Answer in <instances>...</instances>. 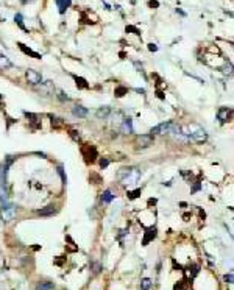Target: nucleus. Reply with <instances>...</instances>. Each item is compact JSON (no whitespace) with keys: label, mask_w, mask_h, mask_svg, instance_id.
Returning a JSON list of instances; mask_svg holds the SVG:
<instances>
[{"label":"nucleus","mask_w":234,"mask_h":290,"mask_svg":"<svg viewBox=\"0 0 234 290\" xmlns=\"http://www.w3.org/2000/svg\"><path fill=\"white\" fill-rule=\"evenodd\" d=\"M179 130H181L183 134H186L187 137H192L195 142H198V144H203V142H206V139H208L206 131L201 128L200 125L190 123V125H187V127H183V128H179Z\"/></svg>","instance_id":"obj_1"},{"label":"nucleus","mask_w":234,"mask_h":290,"mask_svg":"<svg viewBox=\"0 0 234 290\" xmlns=\"http://www.w3.org/2000/svg\"><path fill=\"white\" fill-rule=\"evenodd\" d=\"M139 176H140V170L136 167L122 168L120 173H119V178H120L122 184H133L139 179Z\"/></svg>","instance_id":"obj_2"},{"label":"nucleus","mask_w":234,"mask_h":290,"mask_svg":"<svg viewBox=\"0 0 234 290\" xmlns=\"http://www.w3.org/2000/svg\"><path fill=\"white\" fill-rule=\"evenodd\" d=\"M172 128H173V123L172 122H162V123L158 125V127L151 128L150 133L151 134H168L172 131Z\"/></svg>","instance_id":"obj_3"},{"label":"nucleus","mask_w":234,"mask_h":290,"mask_svg":"<svg viewBox=\"0 0 234 290\" xmlns=\"http://www.w3.org/2000/svg\"><path fill=\"white\" fill-rule=\"evenodd\" d=\"M25 76H27V81H28L30 84H33V86L41 84V81H42L41 73L36 72V70H33V69H28V70H27V72H25Z\"/></svg>","instance_id":"obj_4"},{"label":"nucleus","mask_w":234,"mask_h":290,"mask_svg":"<svg viewBox=\"0 0 234 290\" xmlns=\"http://www.w3.org/2000/svg\"><path fill=\"white\" fill-rule=\"evenodd\" d=\"M138 145L140 148H147V147L153 145V134H140L138 137Z\"/></svg>","instance_id":"obj_5"},{"label":"nucleus","mask_w":234,"mask_h":290,"mask_svg":"<svg viewBox=\"0 0 234 290\" xmlns=\"http://www.w3.org/2000/svg\"><path fill=\"white\" fill-rule=\"evenodd\" d=\"M231 114H233L231 108L222 106V108L219 109V112H217V119H219L220 122H228V120L231 119Z\"/></svg>","instance_id":"obj_6"},{"label":"nucleus","mask_w":234,"mask_h":290,"mask_svg":"<svg viewBox=\"0 0 234 290\" xmlns=\"http://www.w3.org/2000/svg\"><path fill=\"white\" fill-rule=\"evenodd\" d=\"M2 217L3 220H13L16 217V207L14 206H6L2 209Z\"/></svg>","instance_id":"obj_7"},{"label":"nucleus","mask_w":234,"mask_h":290,"mask_svg":"<svg viewBox=\"0 0 234 290\" xmlns=\"http://www.w3.org/2000/svg\"><path fill=\"white\" fill-rule=\"evenodd\" d=\"M58 8H59V13H66V9L70 6V3H72V0H55Z\"/></svg>","instance_id":"obj_8"},{"label":"nucleus","mask_w":234,"mask_h":290,"mask_svg":"<svg viewBox=\"0 0 234 290\" xmlns=\"http://www.w3.org/2000/svg\"><path fill=\"white\" fill-rule=\"evenodd\" d=\"M122 133H125V134H130V133H133L131 119H125V120H123V123H122Z\"/></svg>","instance_id":"obj_9"},{"label":"nucleus","mask_w":234,"mask_h":290,"mask_svg":"<svg viewBox=\"0 0 234 290\" xmlns=\"http://www.w3.org/2000/svg\"><path fill=\"white\" fill-rule=\"evenodd\" d=\"M72 112H73V116H77V117H86L88 116V109L83 108V106H75L72 109Z\"/></svg>","instance_id":"obj_10"},{"label":"nucleus","mask_w":234,"mask_h":290,"mask_svg":"<svg viewBox=\"0 0 234 290\" xmlns=\"http://www.w3.org/2000/svg\"><path fill=\"white\" fill-rule=\"evenodd\" d=\"M109 112H111L109 106H102L99 111H97V117H99V119H106L108 116H109Z\"/></svg>","instance_id":"obj_11"},{"label":"nucleus","mask_w":234,"mask_h":290,"mask_svg":"<svg viewBox=\"0 0 234 290\" xmlns=\"http://www.w3.org/2000/svg\"><path fill=\"white\" fill-rule=\"evenodd\" d=\"M55 212H56L55 206H47V207H44V209L37 211V214H39V215H53Z\"/></svg>","instance_id":"obj_12"},{"label":"nucleus","mask_w":234,"mask_h":290,"mask_svg":"<svg viewBox=\"0 0 234 290\" xmlns=\"http://www.w3.org/2000/svg\"><path fill=\"white\" fill-rule=\"evenodd\" d=\"M11 65H13V63L9 61L5 55L0 53V69H8V67H11Z\"/></svg>","instance_id":"obj_13"},{"label":"nucleus","mask_w":234,"mask_h":290,"mask_svg":"<svg viewBox=\"0 0 234 290\" xmlns=\"http://www.w3.org/2000/svg\"><path fill=\"white\" fill-rule=\"evenodd\" d=\"M112 200H114L112 192H111V190H105L103 195H102V201H103V203H111Z\"/></svg>","instance_id":"obj_14"},{"label":"nucleus","mask_w":234,"mask_h":290,"mask_svg":"<svg viewBox=\"0 0 234 290\" xmlns=\"http://www.w3.org/2000/svg\"><path fill=\"white\" fill-rule=\"evenodd\" d=\"M151 286H153V282H151V279H148V278H144V279L140 281V289L142 290H150Z\"/></svg>","instance_id":"obj_15"},{"label":"nucleus","mask_w":234,"mask_h":290,"mask_svg":"<svg viewBox=\"0 0 234 290\" xmlns=\"http://www.w3.org/2000/svg\"><path fill=\"white\" fill-rule=\"evenodd\" d=\"M36 290H55V286H53L52 282H42L37 286Z\"/></svg>","instance_id":"obj_16"},{"label":"nucleus","mask_w":234,"mask_h":290,"mask_svg":"<svg viewBox=\"0 0 234 290\" xmlns=\"http://www.w3.org/2000/svg\"><path fill=\"white\" fill-rule=\"evenodd\" d=\"M155 236H156V231H155V229H148V231H147V236H145V239H144V245H147L151 239H155Z\"/></svg>","instance_id":"obj_17"},{"label":"nucleus","mask_w":234,"mask_h":290,"mask_svg":"<svg viewBox=\"0 0 234 290\" xmlns=\"http://www.w3.org/2000/svg\"><path fill=\"white\" fill-rule=\"evenodd\" d=\"M19 47L22 48V50H24L27 55H31L33 58H41V55H39V53H36V52H33V50H30V48H25V45H24V44H19Z\"/></svg>","instance_id":"obj_18"},{"label":"nucleus","mask_w":234,"mask_h":290,"mask_svg":"<svg viewBox=\"0 0 234 290\" xmlns=\"http://www.w3.org/2000/svg\"><path fill=\"white\" fill-rule=\"evenodd\" d=\"M75 81H77V86H78V87H83V89H86V87H88V84H86V80H83V78H77V76H75Z\"/></svg>","instance_id":"obj_19"},{"label":"nucleus","mask_w":234,"mask_h":290,"mask_svg":"<svg viewBox=\"0 0 234 290\" xmlns=\"http://www.w3.org/2000/svg\"><path fill=\"white\" fill-rule=\"evenodd\" d=\"M139 195H140V189H136V190H133V192H130V194H128V196H130V198H131V200L138 198Z\"/></svg>","instance_id":"obj_20"},{"label":"nucleus","mask_w":234,"mask_h":290,"mask_svg":"<svg viewBox=\"0 0 234 290\" xmlns=\"http://www.w3.org/2000/svg\"><path fill=\"white\" fill-rule=\"evenodd\" d=\"M16 22L19 24V27H20V28H24V30H25V27H24V22H22V16H20V14H16Z\"/></svg>","instance_id":"obj_21"},{"label":"nucleus","mask_w":234,"mask_h":290,"mask_svg":"<svg viewBox=\"0 0 234 290\" xmlns=\"http://www.w3.org/2000/svg\"><path fill=\"white\" fill-rule=\"evenodd\" d=\"M233 279H234V278H233V273H230V275L225 276V281H226L228 284H233Z\"/></svg>","instance_id":"obj_22"},{"label":"nucleus","mask_w":234,"mask_h":290,"mask_svg":"<svg viewBox=\"0 0 234 290\" xmlns=\"http://www.w3.org/2000/svg\"><path fill=\"white\" fill-rule=\"evenodd\" d=\"M108 164H109V161H108V159H102L100 161V167L105 168V167H108Z\"/></svg>","instance_id":"obj_23"},{"label":"nucleus","mask_w":234,"mask_h":290,"mask_svg":"<svg viewBox=\"0 0 234 290\" xmlns=\"http://www.w3.org/2000/svg\"><path fill=\"white\" fill-rule=\"evenodd\" d=\"M58 172H59V175H61V178H63V181H64V183H66V176H64V172H63V167H61V166H59V167H58Z\"/></svg>","instance_id":"obj_24"},{"label":"nucleus","mask_w":234,"mask_h":290,"mask_svg":"<svg viewBox=\"0 0 234 290\" xmlns=\"http://www.w3.org/2000/svg\"><path fill=\"white\" fill-rule=\"evenodd\" d=\"M123 92H125V89H123V87H120V89H119V91L116 92V94H117V97H122V94H123Z\"/></svg>","instance_id":"obj_25"},{"label":"nucleus","mask_w":234,"mask_h":290,"mask_svg":"<svg viewBox=\"0 0 234 290\" xmlns=\"http://www.w3.org/2000/svg\"><path fill=\"white\" fill-rule=\"evenodd\" d=\"M148 48H150L151 52H156V50H158V47L155 45V44H150V47H148Z\"/></svg>","instance_id":"obj_26"},{"label":"nucleus","mask_w":234,"mask_h":290,"mask_svg":"<svg viewBox=\"0 0 234 290\" xmlns=\"http://www.w3.org/2000/svg\"><path fill=\"white\" fill-rule=\"evenodd\" d=\"M22 3H33V2H36V0H20Z\"/></svg>","instance_id":"obj_27"}]
</instances>
